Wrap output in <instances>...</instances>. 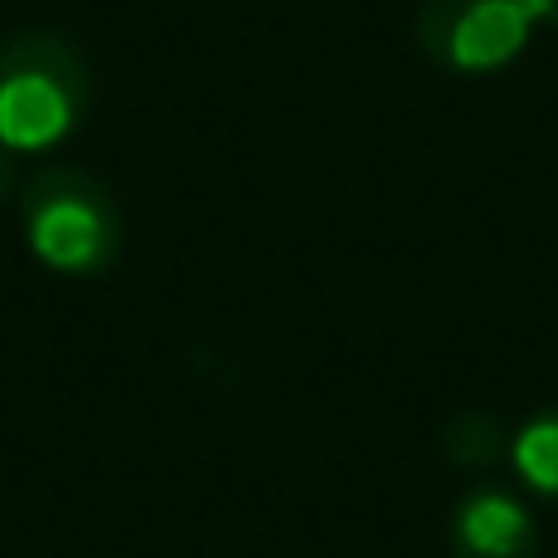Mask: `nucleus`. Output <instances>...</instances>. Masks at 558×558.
Here are the masks:
<instances>
[{"instance_id": "nucleus-2", "label": "nucleus", "mask_w": 558, "mask_h": 558, "mask_svg": "<svg viewBox=\"0 0 558 558\" xmlns=\"http://www.w3.org/2000/svg\"><path fill=\"white\" fill-rule=\"evenodd\" d=\"M29 251L59 275H98L123 251V221L104 186L78 167H45L25 192Z\"/></svg>"}, {"instance_id": "nucleus-6", "label": "nucleus", "mask_w": 558, "mask_h": 558, "mask_svg": "<svg viewBox=\"0 0 558 558\" xmlns=\"http://www.w3.org/2000/svg\"><path fill=\"white\" fill-rule=\"evenodd\" d=\"M530 5H534V15H549L558 25V0H530Z\"/></svg>"}, {"instance_id": "nucleus-1", "label": "nucleus", "mask_w": 558, "mask_h": 558, "mask_svg": "<svg viewBox=\"0 0 558 558\" xmlns=\"http://www.w3.org/2000/svg\"><path fill=\"white\" fill-rule=\"evenodd\" d=\"M88 98V74L59 35H20L0 45V143L39 153L74 128Z\"/></svg>"}, {"instance_id": "nucleus-3", "label": "nucleus", "mask_w": 558, "mask_h": 558, "mask_svg": "<svg viewBox=\"0 0 558 558\" xmlns=\"http://www.w3.org/2000/svg\"><path fill=\"white\" fill-rule=\"evenodd\" d=\"M534 5L530 0H432L422 10V45L441 54L451 69H500L530 39Z\"/></svg>"}, {"instance_id": "nucleus-4", "label": "nucleus", "mask_w": 558, "mask_h": 558, "mask_svg": "<svg viewBox=\"0 0 558 558\" xmlns=\"http://www.w3.org/2000/svg\"><path fill=\"white\" fill-rule=\"evenodd\" d=\"M456 558H539V530L514 495L481 485L461 500L451 520Z\"/></svg>"}, {"instance_id": "nucleus-5", "label": "nucleus", "mask_w": 558, "mask_h": 558, "mask_svg": "<svg viewBox=\"0 0 558 558\" xmlns=\"http://www.w3.org/2000/svg\"><path fill=\"white\" fill-rule=\"evenodd\" d=\"M514 471L524 475V485L558 500V407L539 412L514 436Z\"/></svg>"}]
</instances>
